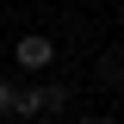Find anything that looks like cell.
Returning <instances> with one entry per match:
<instances>
[{"label": "cell", "mask_w": 124, "mask_h": 124, "mask_svg": "<svg viewBox=\"0 0 124 124\" xmlns=\"http://www.w3.org/2000/svg\"><path fill=\"white\" fill-rule=\"evenodd\" d=\"M13 62L25 68V75H44L50 62H56V37H50V31H25V37L13 44Z\"/></svg>", "instance_id": "1"}, {"label": "cell", "mask_w": 124, "mask_h": 124, "mask_svg": "<svg viewBox=\"0 0 124 124\" xmlns=\"http://www.w3.org/2000/svg\"><path fill=\"white\" fill-rule=\"evenodd\" d=\"M68 93L62 87H19V118H44V112H62Z\"/></svg>", "instance_id": "2"}, {"label": "cell", "mask_w": 124, "mask_h": 124, "mask_svg": "<svg viewBox=\"0 0 124 124\" xmlns=\"http://www.w3.org/2000/svg\"><path fill=\"white\" fill-rule=\"evenodd\" d=\"M0 118H19V81H0Z\"/></svg>", "instance_id": "3"}, {"label": "cell", "mask_w": 124, "mask_h": 124, "mask_svg": "<svg viewBox=\"0 0 124 124\" xmlns=\"http://www.w3.org/2000/svg\"><path fill=\"white\" fill-rule=\"evenodd\" d=\"M106 81H112V87H124V56H112V62H106Z\"/></svg>", "instance_id": "4"}, {"label": "cell", "mask_w": 124, "mask_h": 124, "mask_svg": "<svg viewBox=\"0 0 124 124\" xmlns=\"http://www.w3.org/2000/svg\"><path fill=\"white\" fill-rule=\"evenodd\" d=\"M118 25H124V6H118Z\"/></svg>", "instance_id": "5"}]
</instances>
